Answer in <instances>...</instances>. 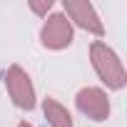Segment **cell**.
I'll return each instance as SVG.
<instances>
[]
</instances>
